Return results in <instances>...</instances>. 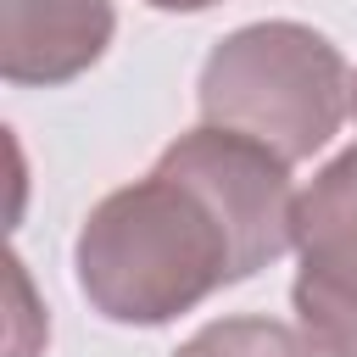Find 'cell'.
Returning a JSON list of instances; mask_svg holds the SVG:
<instances>
[{
	"mask_svg": "<svg viewBox=\"0 0 357 357\" xmlns=\"http://www.w3.org/2000/svg\"><path fill=\"white\" fill-rule=\"evenodd\" d=\"M290 167L223 128L178 134L156 167L89 206L73 279L106 324L162 329L290 251Z\"/></svg>",
	"mask_w": 357,
	"mask_h": 357,
	"instance_id": "1",
	"label": "cell"
},
{
	"mask_svg": "<svg viewBox=\"0 0 357 357\" xmlns=\"http://www.w3.org/2000/svg\"><path fill=\"white\" fill-rule=\"evenodd\" d=\"M195 106L206 128L240 134L296 167L340 134L351 112V73L329 33L268 17L223 33L206 50Z\"/></svg>",
	"mask_w": 357,
	"mask_h": 357,
	"instance_id": "2",
	"label": "cell"
},
{
	"mask_svg": "<svg viewBox=\"0 0 357 357\" xmlns=\"http://www.w3.org/2000/svg\"><path fill=\"white\" fill-rule=\"evenodd\" d=\"M296 329L318 357H357V145L329 156L296 195Z\"/></svg>",
	"mask_w": 357,
	"mask_h": 357,
	"instance_id": "3",
	"label": "cell"
},
{
	"mask_svg": "<svg viewBox=\"0 0 357 357\" xmlns=\"http://www.w3.org/2000/svg\"><path fill=\"white\" fill-rule=\"evenodd\" d=\"M117 33L112 0H0V78L56 89L89 73Z\"/></svg>",
	"mask_w": 357,
	"mask_h": 357,
	"instance_id": "4",
	"label": "cell"
},
{
	"mask_svg": "<svg viewBox=\"0 0 357 357\" xmlns=\"http://www.w3.org/2000/svg\"><path fill=\"white\" fill-rule=\"evenodd\" d=\"M173 357H318V351L307 346L301 329H290V324H279V318H251V312H240V318H212V324H201Z\"/></svg>",
	"mask_w": 357,
	"mask_h": 357,
	"instance_id": "5",
	"label": "cell"
},
{
	"mask_svg": "<svg viewBox=\"0 0 357 357\" xmlns=\"http://www.w3.org/2000/svg\"><path fill=\"white\" fill-rule=\"evenodd\" d=\"M145 6H156V11H206L218 0H145Z\"/></svg>",
	"mask_w": 357,
	"mask_h": 357,
	"instance_id": "6",
	"label": "cell"
},
{
	"mask_svg": "<svg viewBox=\"0 0 357 357\" xmlns=\"http://www.w3.org/2000/svg\"><path fill=\"white\" fill-rule=\"evenodd\" d=\"M351 112H357V78H351Z\"/></svg>",
	"mask_w": 357,
	"mask_h": 357,
	"instance_id": "7",
	"label": "cell"
}]
</instances>
